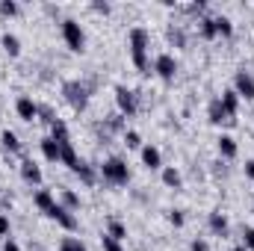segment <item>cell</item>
I'll list each match as a JSON object with an SVG mask.
<instances>
[{"mask_svg": "<svg viewBox=\"0 0 254 251\" xmlns=\"http://www.w3.org/2000/svg\"><path fill=\"white\" fill-rule=\"evenodd\" d=\"M110 237H113L116 243H119V240H125V237H127L125 225H122V222H110Z\"/></svg>", "mask_w": 254, "mask_h": 251, "instance_id": "f1b7e54d", "label": "cell"}, {"mask_svg": "<svg viewBox=\"0 0 254 251\" xmlns=\"http://www.w3.org/2000/svg\"><path fill=\"white\" fill-rule=\"evenodd\" d=\"M104 251H122V246H119L113 237H104Z\"/></svg>", "mask_w": 254, "mask_h": 251, "instance_id": "e575fe53", "label": "cell"}, {"mask_svg": "<svg viewBox=\"0 0 254 251\" xmlns=\"http://www.w3.org/2000/svg\"><path fill=\"white\" fill-rule=\"evenodd\" d=\"M213 24H216V36L222 33V36H231L234 33V24L228 21V18H213Z\"/></svg>", "mask_w": 254, "mask_h": 251, "instance_id": "484cf974", "label": "cell"}, {"mask_svg": "<svg viewBox=\"0 0 254 251\" xmlns=\"http://www.w3.org/2000/svg\"><path fill=\"white\" fill-rule=\"evenodd\" d=\"M0 142H3V148H6V151H12V154H18V151H21V142H18V136H15L12 130H3Z\"/></svg>", "mask_w": 254, "mask_h": 251, "instance_id": "e0dca14e", "label": "cell"}, {"mask_svg": "<svg viewBox=\"0 0 254 251\" xmlns=\"http://www.w3.org/2000/svg\"><path fill=\"white\" fill-rule=\"evenodd\" d=\"M60 163H65L71 172L80 166V160H77V154H74V145H71V139H68V142H60Z\"/></svg>", "mask_w": 254, "mask_h": 251, "instance_id": "9c48e42d", "label": "cell"}, {"mask_svg": "<svg viewBox=\"0 0 254 251\" xmlns=\"http://www.w3.org/2000/svg\"><path fill=\"white\" fill-rule=\"evenodd\" d=\"M15 110H18V116L24 119V122H33L36 116H39V107L30 101V98H18V104H15Z\"/></svg>", "mask_w": 254, "mask_h": 251, "instance_id": "8fae6325", "label": "cell"}, {"mask_svg": "<svg viewBox=\"0 0 254 251\" xmlns=\"http://www.w3.org/2000/svg\"><path fill=\"white\" fill-rule=\"evenodd\" d=\"M57 201H54V195L48 192V189H42V192H36V207L39 210H45V213H51V207H54Z\"/></svg>", "mask_w": 254, "mask_h": 251, "instance_id": "ac0fdd59", "label": "cell"}, {"mask_svg": "<svg viewBox=\"0 0 254 251\" xmlns=\"http://www.w3.org/2000/svg\"><path fill=\"white\" fill-rule=\"evenodd\" d=\"M246 175L254 181V160H249V163H246Z\"/></svg>", "mask_w": 254, "mask_h": 251, "instance_id": "f35d334b", "label": "cell"}, {"mask_svg": "<svg viewBox=\"0 0 254 251\" xmlns=\"http://www.w3.org/2000/svg\"><path fill=\"white\" fill-rule=\"evenodd\" d=\"M60 251H86V246H83L80 240L68 237V240H63V246H60Z\"/></svg>", "mask_w": 254, "mask_h": 251, "instance_id": "83f0119b", "label": "cell"}, {"mask_svg": "<svg viewBox=\"0 0 254 251\" xmlns=\"http://www.w3.org/2000/svg\"><path fill=\"white\" fill-rule=\"evenodd\" d=\"M243 240H246V249L254 251V228H243Z\"/></svg>", "mask_w": 254, "mask_h": 251, "instance_id": "d6a6232c", "label": "cell"}, {"mask_svg": "<svg viewBox=\"0 0 254 251\" xmlns=\"http://www.w3.org/2000/svg\"><path fill=\"white\" fill-rule=\"evenodd\" d=\"M3 48H6V54H12V57H18L21 54V42H18V36H3Z\"/></svg>", "mask_w": 254, "mask_h": 251, "instance_id": "603a6c76", "label": "cell"}, {"mask_svg": "<svg viewBox=\"0 0 254 251\" xmlns=\"http://www.w3.org/2000/svg\"><path fill=\"white\" fill-rule=\"evenodd\" d=\"M210 231L219 234V237H225L228 234V219L222 213H210Z\"/></svg>", "mask_w": 254, "mask_h": 251, "instance_id": "5bb4252c", "label": "cell"}, {"mask_svg": "<svg viewBox=\"0 0 254 251\" xmlns=\"http://www.w3.org/2000/svg\"><path fill=\"white\" fill-rule=\"evenodd\" d=\"M101 172H104V178H107L110 184H127V181H130V172H127V163H125V160H119V157H113V160H107V163L101 166Z\"/></svg>", "mask_w": 254, "mask_h": 251, "instance_id": "3957f363", "label": "cell"}, {"mask_svg": "<svg viewBox=\"0 0 254 251\" xmlns=\"http://www.w3.org/2000/svg\"><path fill=\"white\" fill-rule=\"evenodd\" d=\"M95 12H110V3H95Z\"/></svg>", "mask_w": 254, "mask_h": 251, "instance_id": "ab89813d", "label": "cell"}, {"mask_svg": "<svg viewBox=\"0 0 254 251\" xmlns=\"http://www.w3.org/2000/svg\"><path fill=\"white\" fill-rule=\"evenodd\" d=\"M130 51H133V63L139 71H148V33L142 27L130 30Z\"/></svg>", "mask_w": 254, "mask_h": 251, "instance_id": "7a4b0ae2", "label": "cell"}, {"mask_svg": "<svg viewBox=\"0 0 254 251\" xmlns=\"http://www.w3.org/2000/svg\"><path fill=\"white\" fill-rule=\"evenodd\" d=\"M237 107H240V95H237V92H225V95H222V110H225V116H228V125L237 122Z\"/></svg>", "mask_w": 254, "mask_h": 251, "instance_id": "ba28073f", "label": "cell"}, {"mask_svg": "<svg viewBox=\"0 0 254 251\" xmlns=\"http://www.w3.org/2000/svg\"><path fill=\"white\" fill-rule=\"evenodd\" d=\"M169 222H172L175 228H181V225H184V213H181V210H172V213H169Z\"/></svg>", "mask_w": 254, "mask_h": 251, "instance_id": "836d02e7", "label": "cell"}, {"mask_svg": "<svg viewBox=\"0 0 254 251\" xmlns=\"http://www.w3.org/2000/svg\"><path fill=\"white\" fill-rule=\"evenodd\" d=\"M198 24H201V36H204V39H213V36H216V24H213V18H201Z\"/></svg>", "mask_w": 254, "mask_h": 251, "instance_id": "4316f807", "label": "cell"}, {"mask_svg": "<svg viewBox=\"0 0 254 251\" xmlns=\"http://www.w3.org/2000/svg\"><path fill=\"white\" fill-rule=\"evenodd\" d=\"M3 234H9V219L0 213V237H3Z\"/></svg>", "mask_w": 254, "mask_h": 251, "instance_id": "d590c367", "label": "cell"}, {"mask_svg": "<svg viewBox=\"0 0 254 251\" xmlns=\"http://www.w3.org/2000/svg\"><path fill=\"white\" fill-rule=\"evenodd\" d=\"M192 251H210V246H207L204 240H195V243H192Z\"/></svg>", "mask_w": 254, "mask_h": 251, "instance_id": "8d00e7d4", "label": "cell"}, {"mask_svg": "<svg viewBox=\"0 0 254 251\" xmlns=\"http://www.w3.org/2000/svg\"><path fill=\"white\" fill-rule=\"evenodd\" d=\"M48 216H51V219H57V222H60V225H63L65 231H74V228H77V219H74V216H71V213H68V210H65L63 204H54V207H51V213H48Z\"/></svg>", "mask_w": 254, "mask_h": 251, "instance_id": "52a82bcc", "label": "cell"}, {"mask_svg": "<svg viewBox=\"0 0 254 251\" xmlns=\"http://www.w3.org/2000/svg\"><path fill=\"white\" fill-rule=\"evenodd\" d=\"M89 83H83V80H68L63 86V95H65V101L80 113V110H86V104H89Z\"/></svg>", "mask_w": 254, "mask_h": 251, "instance_id": "6da1fadb", "label": "cell"}, {"mask_svg": "<svg viewBox=\"0 0 254 251\" xmlns=\"http://www.w3.org/2000/svg\"><path fill=\"white\" fill-rule=\"evenodd\" d=\"M116 101H119L122 116H133V113L139 110V104H136V92L127 89V86H119V89H116Z\"/></svg>", "mask_w": 254, "mask_h": 251, "instance_id": "5b68a950", "label": "cell"}, {"mask_svg": "<svg viewBox=\"0 0 254 251\" xmlns=\"http://www.w3.org/2000/svg\"><path fill=\"white\" fill-rule=\"evenodd\" d=\"M3 251H21V249H18V243H12V240H6V246H3Z\"/></svg>", "mask_w": 254, "mask_h": 251, "instance_id": "74e56055", "label": "cell"}, {"mask_svg": "<svg viewBox=\"0 0 254 251\" xmlns=\"http://www.w3.org/2000/svg\"><path fill=\"white\" fill-rule=\"evenodd\" d=\"M63 204H65V210H77L80 207V195L74 189H63Z\"/></svg>", "mask_w": 254, "mask_h": 251, "instance_id": "44dd1931", "label": "cell"}, {"mask_svg": "<svg viewBox=\"0 0 254 251\" xmlns=\"http://www.w3.org/2000/svg\"><path fill=\"white\" fill-rule=\"evenodd\" d=\"M0 12H3V15H15V12H18V3H12V0H3V3H0Z\"/></svg>", "mask_w": 254, "mask_h": 251, "instance_id": "1f68e13d", "label": "cell"}, {"mask_svg": "<svg viewBox=\"0 0 254 251\" xmlns=\"http://www.w3.org/2000/svg\"><path fill=\"white\" fill-rule=\"evenodd\" d=\"M234 251H249V249H246V246H237V249H234Z\"/></svg>", "mask_w": 254, "mask_h": 251, "instance_id": "60d3db41", "label": "cell"}, {"mask_svg": "<svg viewBox=\"0 0 254 251\" xmlns=\"http://www.w3.org/2000/svg\"><path fill=\"white\" fill-rule=\"evenodd\" d=\"M154 68H157V74H160L163 80H175L178 63H175V57H169V54H160V57H157V63H154Z\"/></svg>", "mask_w": 254, "mask_h": 251, "instance_id": "8992f818", "label": "cell"}, {"mask_svg": "<svg viewBox=\"0 0 254 251\" xmlns=\"http://www.w3.org/2000/svg\"><path fill=\"white\" fill-rule=\"evenodd\" d=\"M42 154L51 160V163H60V142L54 139V136H48V139H42Z\"/></svg>", "mask_w": 254, "mask_h": 251, "instance_id": "4fadbf2b", "label": "cell"}, {"mask_svg": "<svg viewBox=\"0 0 254 251\" xmlns=\"http://www.w3.org/2000/svg\"><path fill=\"white\" fill-rule=\"evenodd\" d=\"M142 163H145L148 169H157V166H160V151H157L154 145L142 148Z\"/></svg>", "mask_w": 254, "mask_h": 251, "instance_id": "9a60e30c", "label": "cell"}, {"mask_svg": "<svg viewBox=\"0 0 254 251\" xmlns=\"http://www.w3.org/2000/svg\"><path fill=\"white\" fill-rule=\"evenodd\" d=\"M39 116H42V122H45V125H54V122H57V116H54V110H51V107H39Z\"/></svg>", "mask_w": 254, "mask_h": 251, "instance_id": "f546056e", "label": "cell"}, {"mask_svg": "<svg viewBox=\"0 0 254 251\" xmlns=\"http://www.w3.org/2000/svg\"><path fill=\"white\" fill-rule=\"evenodd\" d=\"M207 113H210V122H213V125H222V122L228 125V116H225V110H222V101H213Z\"/></svg>", "mask_w": 254, "mask_h": 251, "instance_id": "2e32d148", "label": "cell"}, {"mask_svg": "<svg viewBox=\"0 0 254 251\" xmlns=\"http://www.w3.org/2000/svg\"><path fill=\"white\" fill-rule=\"evenodd\" d=\"M51 133H54V139H57V142H68V127H65L63 119H57V122L51 125Z\"/></svg>", "mask_w": 254, "mask_h": 251, "instance_id": "7402d4cb", "label": "cell"}, {"mask_svg": "<svg viewBox=\"0 0 254 251\" xmlns=\"http://www.w3.org/2000/svg\"><path fill=\"white\" fill-rule=\"evenodd\" d=\"M63 39L65 45L71 48V51H83V45H86V36H83V30H80V24L77 21H63Z\"/></svg>", "mask_w": 254, "mask_h": 251, "instance_id": "277c9868", "label": "cell"}, {"mask_svg": "<svg viewBox=\"0 0 254 251\" xmlns=\"http://www.w3.org/2000/svg\"><path fill=\"white\" fill-rule=\"evenodd\" d=\"M237 95H246L249 101L254 98V77L249 71H240L237 74Z\"/></svg>", "mask_w": 254, "mask_h": 251, "instance_id": "30bf717a", "label": "cell"}, {"mask_svg": "<svg viewBox=\"0 0 254 251\" xmlns=\"http://www.w3.org/2000/svg\"><path fill=\"white\" fill-rule=\"evenodd\" d=\"M163 184H166V187H181V172H178V169H166V172H163Z\"/></svg>", "mask_w": 254, "mask_h": 251, "instance_id": "d4e9b609", "label": "cell"}, {"mask_svg": "<svg viewBox=\"0 0 254 251\" xmlns=\"http://www.w3.org/2000/svg\"><path fill=\"white\" fill-rule=\"evenodd\" d=\"M21 178H24L27 184H42V169H39L33 160H24V163H21Z\"/></svg>", "mask_w": 254, "mask_h": 251, "instance_id": "7c38bea8", "label": "cell"}, {"mask_svg": "<svg viewBox=\"0 0 254 251\" xmlns=\"http://www.w3.org/2000/svg\"><path fill=\"white\" fill-rule=\"evenodd\" d=\"M125 145H127V148H139V145H142L139 133H133V130H130V133H125Z\"/></svg>", "mask_w": 254, "mask_h": 251, "instance_id": "4dcf8cb0", "label": "cell"}, {"mask_svg": "<svg viewBox=\"0 0 254 251\" xmlns=\"http://www.w3.org/2000/svg\"><path fill=\"white\" fill-rule=\"evenodd\" d=\"M169 42H172L175 48H184V45H187V36H184V30H181V27H169Z\"/></svg>", "mask_w": 254, "mask_h": 251, "instance_id": "cb8c5ba5", "label": "cell"}, {"mask_svg": "<svg viewBox=\"0 0 254 251\" xmlns=\"http://www.w3.org/2000/svg\"><path fill=\"white\" fill-rule=\"evenodd\" d=\"M219 151H222V157L231 160V157H237V142H234L231 136H222V139H219Z\"/></svg>", "mask_w": 254, "mask_h": 251, "instance_id": "d6986e66", "label": "cell"}, {"mask_svg": "<svg viewBox=\"0 0 254 251\" xmlns=\"http://www.w3.org/2000/svg\"><path fill=\"white\" fill-rule=\"evenodd\" d=\"M74 172L80 175V181H83L86 187H92V184H95V169H92V166H86V163H80V166H77Z\"/></svg>", "mask_w": 254, "mask_h": 251, "instance_id": "ffe728a7", "label": "cell"}]
</instances>
